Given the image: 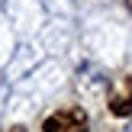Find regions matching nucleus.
I'll return each instance as SVG.
<instances>
[{
  "label": "nucleus",
  "mask_w": 132,
  "mask_h": 132,
  "mask_svg": "<svg viewBox=\"0 0 132 132\" xmlns=\"http://www.w3.org/2000/svg\"><path fill=\"white\" fill-rule=\"evenodd\" d=\"M110 113L113 116H129L132 113V74L119 77L110 94Z\"/></svg>",
  "instance_id": "f03ea898"
},
{
  "label": "nucleus",
  "mask_w": 132,
  "mask_h": 132,
  "mask_svg": "<svg viewBox=\"0 0 132 132\" xmlns=\"http://www.w3.org/2000/svg\"><path fill=\"white\" fill-rule=\"evenodd\" d=\"M42 132H87V113L84 106H64L45 116Z\"/></svg>",
  "instance_id": "f257e3e1"
},
{
  "label": "nucleus",
  "mask_w": 132,
  "mask_h": 132,
  "mask_svg": "<svg viewBox=\"0 0 132 132\" xmlns=\"http://www.w3.org/2000/svg\"><path fill=\"white\" fill-rule=\"evenodd\" d=\"M129 10H132V0H129Z\"/></svg>",
  "instance_id": "20e7f679"
},
{
  "label": "nucleus",
  "mask_w": 132,
  "mask_h": 132,
  "mask_svg": "<svg viewBox=\"0 0 132 132\" xmlns=\"http://www.w3.org/2000/svg\"><path fill=\"white\" fill-rule=\"evenodd\" d=\"M3 132H26L23 126H10V129H3Z\"/></svg>",
  "instance_id": "7ed1b4c3"
}]
</instances>
